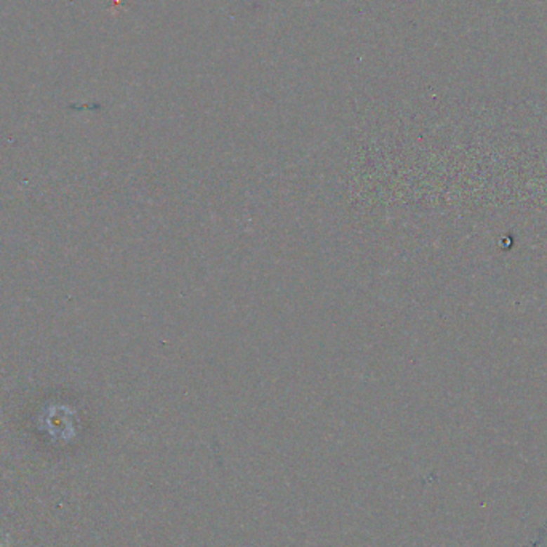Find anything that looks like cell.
Instances as JSON below:
<instances>
[{
	"mask_svg": "<svg viewBox=\"0 0 547 547\" xmlns=\"http://www.w3.org/2000/svg\"><path fill=\"white\" fill-rule=\"evenodd\" d=\"M8 546V539H5L4 543H0V547H7Z\"/></svg>",
	"mask_w": 547,
	"mask_h": 547,
	"instance_id": "cell-1",
	"label": "cell"
}]
</instances>
